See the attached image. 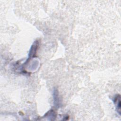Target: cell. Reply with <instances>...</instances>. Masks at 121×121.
I'll return each mask as SVG.
<instances>
[{"label": "cell", "instance_id": "6da1fadb", "mask_svg": "<svg viewBox=\"0 0 121 121\" xmlns=\"http://www.w3.org/2000/svg\"><path fill=\"white\" fill-rule=\"evenodd\" d=\"M120 95H117L115 98L114 102L116 104V109L117 111V112L121 114V100H120Z\"/></svg>", "mask_w": 121, "mask_h": 121}, {"label": "cell", "instance_id": "7a4b0ae2", "mask_svg": "<svg viewBox=\"0 0 121 121\" xmlns=\"http://www.w3.org/2000/svg\"><path fill=\"white\" fill-rule=\"evenodd\" d=\"M57 90H54V93H53V96H54V103L56 104V106H58L59 105V99L58 98V92Z\"/></svg>", "mask_w": 121, "mask_h": 121}]
</instances>
